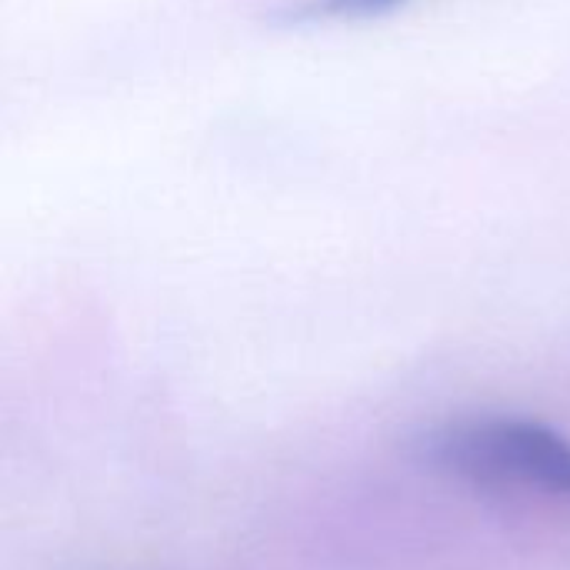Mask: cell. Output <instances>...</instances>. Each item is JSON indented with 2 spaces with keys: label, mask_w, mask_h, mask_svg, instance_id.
Segmentation results:
<instances>
[{
  "label": "cell",
  "mask_w": 570,
  "mask_h": 570,
  "mask_svg": "<svg viewBox=\"0 0 570 570\" xmlns=\"http://www.w3.org/2000/svg\"><path fill=\"white\" fill-rule=\"evenodd\" d=\"M424 461L488 488H531L570 498V441L528 417H468L424 441Z\"/></svg>",
  "instance_id": "obj_1"
},
{
  "label": "cell",
  "mask_w": 570,
  "mask_h": 570,
  "mask_svg": "<svg viewBox=\"0 0 570 570\" xmlns=\"http://www.w3.org/2000/svg\"><path fill=\"white\" fill-rule=\"evenodd\" d=\"M407 0H304L297 7H287L277 13V20L284 27L294 23H331V20H371V17H384L397 7H404Z\"/></svg>",
  "instance_id": "obj_2"
}]
</instances>
